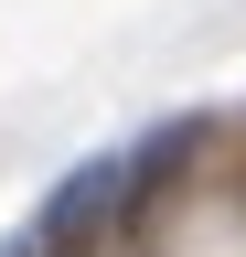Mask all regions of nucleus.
<instances>
[{
  "instance_id": "obj_1",
  "label": "nucleus",
  "mask_w": 246,
  "mask_h": 257,
  "mask_svg": "<svg viewBox=\"0 0 246 257\" xmlns=\"http://www.w3.org/2000/svg\"><path fill=\"white\" fill-rule=\"evenodd\" d=\"M107 214H118V161H86V172L54 193V214H43V257H86Z\"/></svg>"
},
{
  "instance_id": "obj_2",
  "label": "nucleus",
  "mask_w": 246,
  "mask_h": 257,
  "mask_svg": "<svg viewBox=\"0 0 246 257\" xmlns=\"http://www.w3.org/2000/svg\"><path fill=\"white\" fill-rule=\"evenodd\" d=\"M193 150H203V118H171L139 161H118V225H139L150 204H161V193L182 182V161H193Z\"/></svg>"
}]
</instances>
